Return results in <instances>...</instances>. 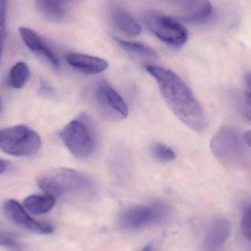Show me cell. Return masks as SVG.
<instances>
[{
	"mask_svg": "<svg viewBox=\"0 0 251 251\" xmlns=\"http://www.w3.org/2000/svg\"><path fill=\"white\" fill-rule=\"evenodd\" d=\"M250 146L244 133L232 126H223L211 140L210 149L215 157L227 167L244 168L249 161Z\"/></svg>",
	"mask_w": 251,
	"mask_h": 251,
	"instance_id": "3957f363",
	"label": "cell"
},
{
	"mask_svg": "<svg viewBox=\"0 0 251 251\" xmlns=\"http://www.w3.org/2000/svg\"><path fill=\"white\" fill-rule=\"evenodd\" d=\"M153 250H154L153 246H151V245H149V246H147L146 247H144L141 251H153Z\"/></svg>",
	"mask_w": 251,
	"mask_h": 251,
	"instance_id": "cb8c5ba5",
	"label": "cell"
},
{
	"mask_svg": "<svg viewBox=\"0 0 251 251\" xmlns=\"http://www.w3.org/2000/svg\"><path fill=\"white\" fill-rule=\"evenodd\" d=\"M8 164L4 159L0 158V174H3L7 169Z\"/></svg>",
	"mask_w": 251,
	"mask_h": 251,
	"instance_id": "603a6c76",
	"label": "cell"
},
{
	"mask_svg": "<svg viewBox=\"0 0 251 251\" xmlns=\"http://www.w3.org/2000/svg\"><path fill=\"white\" fill-rule=\"evenodd\" d=\"M15 244L16 243L13 238H12L11 236L6 233L5 231L0 229V246H8L13 247Z\"/></svg>",
	"mask_w": 251,
	"mask_h": 251,
	"instance_id": "7402d4cb",
	"label": "cell"
},
{
	"mask_svg": "<svg viewBox=\"0 0 251 251\" xmlns=\"http://www.w3.org/2000/svg\"><path fill=\"white\" fill-rule=\"evenodd\" d=\"M146 25L161 41L174 47L184 46L188 40V31L175 18L150 11L144 16Z\"/></svg>",
	"mask_w": 251,
	"mask_h": 251,
	"instance_id": "8992f818",
	"label": "cell"
},
{
	"mask_svg": "<svg viewBox=\"0 0 251 251\" xmlns=\"http://www.w3.org/2000/svg\"><path fill=\"white\" fill-rule=\"evenodd\" d=\"M19 32L24 44L29 50L45 58L55 69L60 68L57 56L37 32L25 26L19 28Z\"/></svg>",
	"mask_w": 251,
	"mask_h": 251,
	"instance_id": "7c38bea8",
	"label": "cell"
},
{
	"mask_svg": "<svg viewBox=\"0 0 251 251\" xmlns=\"http://www.w3.org/2000/svg\"><path fill=\"white\" fill-rule=\"evenodd\" d=\"M1 109H2V100H1V97L0 96V112H1Z\"/></svg>",
	"mask_w": 251,
	"mask_h": 251,
	"instance_id": "d4e9b609",
	"label": "cell"
},
{
	"mask_svg": "<svg viewBox=\"0 0 251 251\" xmlns=\"http://www.w3.org/2000/svg\"><path fill=\"white\" fill-rule=\"evenodd\" d=\"M38 187L46 194L56 199H88L97 192V184L86 174L69 168H58L42 174Z\"/></svg>",
	"mask_w": 251,
	"mask_h": 251,
	"instance_id": "7a4b0ae2",
	"label": "cell"
},
{
	"mask_svg": "<svg viewBox=\"0 0 251 251\" xmlns=\"http://www.w3.org/2000/svg\"><path fill=\"white\" fill-rule=\"evenodd\" d=\"M3 210L10 221L24 229L38 234H51L53 231V227L48 224H41L32 219L23 206L13 199L4 202Z\"/></svg>",
	"mask_w": 251,
	"mask_h": 251,
	"instance_id": "9c48e42d",
	"label": "cell"
},
{
	"mask_svg": "<svg viewBox=\"0 0 251 251\" xmlns=\"http://www.w3.org/2000/svg\"><path fill=\"white\" fill-rule=\"evenodd\" d=\"M41 140L38 133L25 126L0 129V149L14 156H29L39 151Z\"/></svg>",
	"mask_w": 251,
	"mask_h": 251,
	"instance_id": "5b68a950",
	"label": "cell"
},
{
	"mask_svg": "<svg viewBox=\"0 0 251 251\" xmlns=\"http://www.w3.org/2000/svg\"><path fill=\"white\" fill-rule=\"evenodd\" d=\"M169 212V206L165 203L139 205L124 211L119 224L124 229H141L163 221L167 218Z\"/></svg>",
	"mask_w": 251,
	"mask_h": 251,
	"instance_id": "52a82bcc",
	"label": "cell"
},
{
	"mask_svg": "<svg viewBox=\"0 0 251 251\" xmlns=\"http://www.w3.org/2000/svg\"><path fill=\"white\" fill-rule=\"evenodd\" d=\"M181 7L180 20L190 25L208 22L213 15V7L209 0H175Z\"/></svg>",
	"mask_w": 251,
	"mask_h": 251,
	"instance_id": "30bf717a",
	"label": "cell"
},
{
	"mask_svg": "<svg viewBox=\"0 0 251 251\" xmlns=\"http://www.w3.org/2000/svg\"><path fill=\"white\" fill-rule=\"evenodd\" d=\"M56 203V199L46 194L32 195L28 196L24 201L25 208L34 215H43L50 212Z\"/></svg>",
	"mask_w": 251,
	"mask_h": 251,
	"instance_id": "2e32d148",
	"label": "cell"
},
{
	"mask_svg": "<svg viewBox=\"0 0 251 251\" xmlns=\"http://www.w3.org/2000/svg\"><path fill=\"white\" fill-rule=\"evenodd\" d=\"M231 224L224 218L212 221L208 226L204 235L205 251H221L231 233Z\"/></svg>",
	"mask_w": 251,
	"mask_h": 251,
	"instance_id": "8fae6325",
	"label": "cell"
},
{
	"mask_svg": "<svg viewBox=\"0 0 251 251\" xmlns=\"http://www.w3.org/2000/svg\"><path fill=\"white\" fill-rule=\"evenodd\" d=\"M242 230L243 234L249 240L251 239V204L250 203H245L243 209V218H242Z\"/></svg>",
	"mask_w": 251,
	"mask_h": 251,
	"instance_id": "44dd1931",
	"label": "cell"
},
{
	"mask_svg": "<svg viewBox=\"0 0 251 251\" xmlns=\"http://www.w3.org/2000/svg\"><path fill=\"white\" fill-rule=\"evenodd\" d=\"M66 60L74 69L85 75H97L109 67V63L104 59L82 53H68Z\"/></svg>",
	"mask_w": 251,
	"mask_h": 251,
	"instance_id": "4fadbf2b",
	"label": "cell"
},
{
	"mask_svg": "<svg viewBox=\"0 0 251 251\" xmlns=\"http://www.w3.org/2000/svg\"><path fill=\"white\" fill-rule=\"evenodd\" d=\"M78 0H35L38 11L53 21L60 20L66 14L69 5Z\"/></svg>",
	"mask_w": 251,
	"mask_h": 251,
	"instance_id": "9a60e30c",
	"label": "cell"
},
{
	"mask_svg": "<svg viewBox=\"0 0 251 251\" xmlns=\"http://www.w3.org/2000/svg\"><path fill=\"white\" fill-rule=\"evenodd\" d=\"M94 98L99 107L111 119L122 120L128 116V107L120 94L106 81L96 85Z\"/></svg>",
	"mask_w": 251,
	"mask_h": 251,
	"instance_id": "ba28073f",
	"label": "cell"
},
{
	"mask_svg": "<svg viewBox=\"0 0 251 251\" xmlns=\"http://www.w3.org/2000/svg\"><path fill=\"white\" fill-rule=\"evenodd\" d=\"M113 41L120 48L131 54L146 58L157 59L159 57V54L153 48L143 43L125 41L117 37H113Z\"/></svg>",
	"mask_w": 251,
	"mask_h": 251,
	"instance_id": "e0dca14e",
	"label": "cell"
},
{
	"mask_svg": "<svg viewBox=\"0 0 251 251\" xmlns=\"http://www.w3.org/2000/svg\"><path fill=\"white\" fill-rule=\"evenodd\" d=\"M146 70L157 82L164 100L175 116L196 132L206 131L208 123L204 110L189 85L170 69L149 65Z\"/></svg>",
	"mask_w": 251,
	"mask_h": 251,
	"instance_id": "6da1fadb",
	"label": "cell"
},
{
	"mask_svg": "<svg viewBox=\"0 0 251 251\" xmlns=\"http://www.w3.org/2000/svg\"><path fill=\"white\" fill-rule=\"evenodd\" d=\"M109 12L112 22L121 32L130 36L140 35L141 32V26L123 7L118 4H112Z\"/></svg>",
	"mask_w": 251,
	"mask_h": 251,
	"instance_id": "5bb4252c",
	"label": "cell"
},
{
	"mask_svg": "<svg viewBox=\"0 0 251 251\" xmlns=\"http://www.w3.org/2000/svg\"><path fill=\"white\" fill-rule=\"evenodd\" d=\"M29 76V67L24 62H19L10 69L9 80L13 88H22L28 82Z\"/></svg>",
	"mask_w": 251,
	"mask_h": 251,
	"instance_id": "ac0fdd59",
	"label": "cell"
},
{
	"mask_svg": "<svg viewBox=\"0 0 251 251\" xmlns=\"http://www.w3.org/2000/svg\"><path fill=\"white\" fill-rule=\"evenodd\" d=\"M60 136L69 151L78 159L89 157L97 149L95 127L86 115H80L71 121L60 131Z\"/></svg>",
	"mask_w": 251,
	"mask_h": 251,
	"instance_id": "277c9868",
	"label": "cell"
},
{
	"mask_svg": "<svg viewBox=\"0 0 251 251\" xmlns=\"http://www.w3.org/2000/svg\"><path fill=\"white\" fill-rule=\"evenodd\" d=\"M150 153L156 160L160 162H172L176 159V153L169 146L161 143H154L150 146Z\"/></svg>",
	"mask_w": 251,
	"mask_h": 251,
	"instance_id": "d6986e66",
	"label": "cell"
},
{
	"mask_svg": "<svg viewBox=\"0 0 251 251\" xmlns=\"http://www.w3.org/2000/svg\"><path fill=\"white\" fill-rule=\"evenodd\" d=\"M7 0H0V65L6 38V15Z\"/></svg>",
	"mask_w": 251,
	"mask_h": 251,
	"instance_id": "ffe728a7",
	"label": "cell"
}]
</instances>
